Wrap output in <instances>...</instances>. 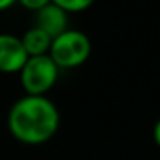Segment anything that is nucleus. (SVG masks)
Here are the masks:
<instances>
[{
	"instance_id": "1",
	"label": "nucleus",
	"mask_w": 160,
	"mask_h": 160,
	"mask_svg": "<svg viewBox=\"0 0 160 160\" xmlns=\"http://www.w3.org/2000/svg\"><path fill=\"white\" fill-rule=\"evenodd\" d=\"M7 124L12 136L21 143L42 145L59 129V108L45 95H24L11 107Z\"/></svg>"
},
{
	"instance_id": "2",
	"label": "nucleus",
	"mask_w": 160,
	"mask_h": 160,
	"mask_svg": "<svg viewBox=\"0 0 160 160\" xmlns=\"http://www.w3.org/2000/svg\"><path fill=\"white\" fill-rule=\"evenodd\" d=\"M91 53V42L86 33L79 29H66L52 40L48 55L59 69L79 67L88 60Z\"/></svg>"
},
{
	"instance_id": "3",
	"label": "nucleus",
	"mask_w": 160,
	"mask_h": 160,
	"mask_svg": "<svg viewBox=\"0 0 160 160\" xmlns=\"http://www.w3.org/2000/svg\"><path fill=\"white\" fill-rule=\"evenodd\" d=\"M19 76H21V84L24 88L26 95L42 97L57 83L59 67L50 59L48 53L28 57V60L19 71Z\"/></svg>"
},
{
	"instance_id": "4",
	"label": "nucleus",
	"mask_w": 160,
	"mask_h": 160,
	"mask_svg": "<svg viewBox=\"0 0 160 160\" xmlns=\"http://www.w3.org/2000/svg\"><path fill=\"white\" fill-rule=\"evenodd\" d=\"M28 60L21 38L11 33H0V72H19Z\"/></svg>"
},
{
	"instance_id": "5",
	"label": "nucleus",
	"mask_w": 160,
	"mask_h": 160,
	"mask_svg": "<svg viewBox=\"0 0 160 160\" xmlns=\"http://www.w3.org/2000/svg\"><path fill=\"white\" fill-rule=\"evenodd\" d=\"M35 28L42 29L43 33L55 38L66 29H69V19H67V12L62 11L59 5L50 2L48 5L42 7L40 11L35 12Z\"/></svg>"
},
{
	"instance_id": "6",
	"label": "nucleus",
	"mask_w": 160,
	"mask_h": 160,
	"mask_svg": "<svg viewBox=\"0 0 160 160\" xmlns=\"http://www.w3.org/2000/svg\"><path fill=\"white\" fill-rule=\"evenodd\" d=\"M21 43L24 47L28 57H36V55H47L52 45V38L47 33H43L38 28H29L24 35L21 36Z\"/></svg>"
},
{
	"instance_id": "7",
	"label": "nucleus",
	"mask_w": 160,
	"mask_h": 160,
	"mask_svg": "<svg viewBox=\"0 0 160 160\" xmlns=\"http://www.w3.org/2000/svg\"><path fill=\"white\" fill-rule=\"evenodd\" d=\"M55 5H59L62 11H66L67 14L69 12H81L86 11L90 5H93L95 0H52Z\"/></svg>"
},
{
	"instance_id": "8",
	"label": "nucleus",
	"mask_w": 160,
	"mask_h": 160,
	"mask_svg": "<svg viewBox=\"0 0 160 160\" xmlns=\"http://www.w3.org/2000/svg\"><path fill=\"white\" fill-rule=\"evenodd\" d=\"M19 4L22 5L24 9H28V11H33V12H36V11H40L42 7H45V5H48L52 0H18Z\"/></svg>"
},
{
	"instance_id": "9",
	"label": "nucleus",
	"mask_w": 160,
	"mask_h": 160,
	"mask_svg": "<svg viewBox=\"0 0 160 160\" xmlns=\"http://www.w3.org/2000/svg\"><path fill=\"white\" fill-rule=\"evenodd\" d=\"M153 139H155L157 146L160 148V119L155 122V126H153Z\"/></svg>"
},
{
	"instance_id": "10",
	"label": "nucleus",
	"mask_w": 160,
	"mask_h": 160,
	"mask_svg": "<svg viewBox=\"0 0 160 160\" xmlns=\"http://www.w3.org/2000/svg\"><path fill=\"white\" fill-rule=\"evenodd\" d=\"M18 0H0V11H5V9L12 7Z\"/></svg>"
}]
</instances>
